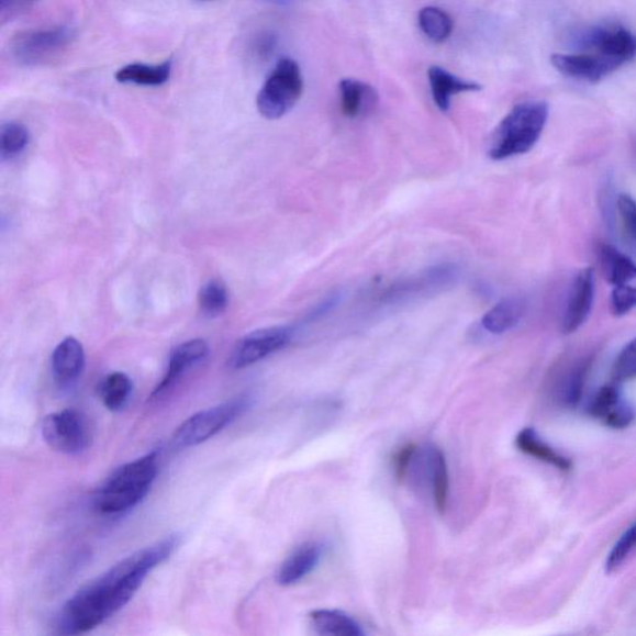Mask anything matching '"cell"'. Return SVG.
<instances>
[{
	"label": "cell",
	"instance_id": "1",
	"mask_svg": "<svg viewBox=\"0 0 636 636\" xmlns=\"http://www.w3.org/2000/svg\"><path fill=\"white\" fill-rule=\"evenodd\" d=\"M179 535L123 558L107 572L76 592L63 606L58 629L64 635L88 633L122 610L140 590L147 576L175 554Z\"/></svg>",
	"mask_w": 636,
	"mask_h": 636
},
{
	"label": "cell",
	"instance_id": "2",
	"mask_svg": "<svg viewBox=\"0 0 636 636\" xmlns=\"http://www.w3.org/2000/svg\"><path fill=\"white\" fill-rule=\"evenodd\" d=\"M158 473V454L122 465L102 483L94 495V507L103 515H121L147 496Z\"/></svg>",
	"mask_w": 636,
	"mask_h": 636
},
{
	"label": "cell",
	"instance_id": "3",
	"mask_svg": "<svg viewBox=\"0 0 636 636\" xmlns=\"http://www.w3.org/2000/svg\"><path fill=\"white\" fill-rule=\"evenodd\" d=\"M547 120L548 104L545 101L516 104L492 132L489 157L503 160L527 154L543 135Z\"/></svg>",
	"mask_w": 636,
	"mask_h": 636
},
{
	"label": "cell",
	"instance_id": "4",
	"mask_svg": "<svg viewBox=\"0 0 636 636\" xmlns=\"http://www.w3.org/2000/svg\"><path fill=\"white\" fill-rule=\"evenodd\" d=\"M303 79L299 64L282 58L263 85L256 98V108L267 120H279L287 115L300 101Z\"/></svg>",
	"mask_w": 636,
	"mask_h": 636
},
{
	"label": "cell",
	"instance_id": "5",
	"mask_svg": "<svg viewBox=\"0 0 636 636\" xmlns=\"http://www.w3.org/2000/svg\"><path fill=\"white\" fill-rule=\"evenodd\" d=\"M249 405L248 398L241 397L198 412L178 426L174 442L179 448H192V446L202 444L222 432L225 426L231 425L248 410Z\"/></svg>",
	"mask_w": 636,
	"mask_h": 636
},
{
	"label": "cell",
	"instance_id": "6",
	"mask_svg": "<svg viewBox=\"0 0 636 636\" xmlns=\"http://www.w3.org/2000/svg\"><path fill=\"white\" fill-rule=\"evenodd\" d=\"M74 40L69 27L27 31L13 37L11 53L24 66H40L58 59Z\"/></svg>",
	"mask_w": 636,
	"mask_h": 636
},
{
	"label": "cell",
	"instance_id": "7",
	"mask_svg": "<svg viewBox=\"0 0 636 636\" xmlns=\"http://www.w3.org/2000/svg\"><path fill=\"white\" fill-rule=\"evenodd\" d=\"M571 42L579 51L606 56L622 66L635 58L636 37L618 24H601L577 31Z\"/></svg>",
	"mask_w": 636,
	"mask_h": 636
},
{
	"label": "cell",
	"instance_id": "8",
	"mask_svg": "<svg viewBox=\"0 0 636 636\" xmlns=\"http://www.w3.org/2000/svg\"><path fill=\"white\" fill-rule=\"evenodd\" d=\"M42 435L52 449L66 455H80L89 449L91 443L87 416L76 410L46 415Z\"/></svg>",
	"mask_w": 636,
	"mask_h": 636
},
{
	"label": "cell",
	"instance_id": "9",
	"mask_svg": "<svg viewBox=\"0 0 636 636\" xmlns=\"http://www.w3.org/2000/svg\"><path fill=\"white\" fill-rule=\"evenodd\" d=\"M297 328L291 326H274L250 332L235 345L230 358L233 369H243L279 353L290 345Z\"/></svg>",
	"mask_w": 636,
	"mask_h": 636
},
{
	"label": "cell",
	"instance_id": "10",
	"mask_svg": "<svg viewBox=\"0 0 636 636\" xmlns=\"http://www.w3.org/2000/svg\"><path fill=\"white\" fill-rule=\"evenodd\" d=\"M460 278L458 265L445 263L435 265L411 278L395 282L386 291L384 301L402 302L425 295H433L453 287Z\"/></svg>",
	"mask_w": 636,
	"mask_h": 636
},
{
	"label": "cell",
	"instance_id": "11",
	"mask_svg": "<svg viewBox=\"0 0 636 636\" xmlns=\"http://www.w3.org/2000/svg\"><path fill=\"white\" fill-rule=\"evenodd\" d=\"M550 63L567 78L588 82L601 81L622 66L596 53L554 54Z\"/></svg>",
	"mask_w": 636,
	"mask_h": 636
},
{
	"label": "cell",
	"instance_id": "12",
	"mask_svg": "<svg viewBox=\"0 0 636 636\" xmlns=\"http://www.w3.org/2000/svg\"><path fill=\"white\" fill-rule=\"evenodd\" d=\"M594 271L591 268L579 271L569 290L564 311L562 330L565 334H572L587 321L594 302Z\"/></svg>",
	"mask_w": 636,
	"mask_h": 636
},
{
	"label": "cell",
	"instance_id": "13",
	"mask_svg": "<svg viewBox=\"0 0 636 636\" xmlns=\"http://www.w3.org/2000/svg\"><path fill=\"white\" fill-rule=\"evenodd\" d=\"M208 354L207 342L201 338L187 341L176 347L169 356L167 372L152 397H159L169 391L189 370L202 364Z\"/></svg>",
	"mask_w": 636,
	"mask_h": 636
},
{
	"label": "cell",
	"instance_id": "14",
	"mask_svg": "<svg viewBox=\"0 0 636 636\" xmlns=\"http://www.w3.org/2000/svg\"><path fill=\"white\" fill-rule=\"evenodd\" d=\"M590 413L613 429H624L635 420V411L615 386H605L593 398Z\"/></svg>",
	"mask_w": 636,
	"mask_h": 636
},
{
	"label": "cell",
	"instance_id": "15",
	"mask_svg": "<svg viewBox=\"0 0 636 636\" xmlns=\"http://www.w3.org/2000/svg\"><path fill=\"white\" fill-rule=\"evenodd\" d=\"M85 367V350L81 342L66 337L54 349L52 369L56 384L69 387L81 376Z\"/></svg>",
	"mask_w": 636,
	"mask_h": 636
},
{
	"label": "cell",
	"instance_id": "16",
	"mask_svg": "<svg viewBox=\"0 0 636 636\" xmlns=\"http://www.w3.org/2000/svg\"><path fill=\"white\" fill-rule=\"evenodd\" d=\"M322 554H324V548L317 543L299 546L281 565L277 576L278 583L288 587L302 581L315 571L321 562Z\"/></svg>",
	"mask_w": 636,
	"mask_h": 636
},
{
	"label": "cell",
	"instance_id": "17",
	"mask_svg": "<svg viewBox=\"0 0 636 636\" xmlns=\"http://www.w3.org/2000/svg\"><path fill=\"white\" fill-rule=\"evenodd\" d=\"M428 79L434 102L443 112L449 111L451 107V98H454L455 94L482 90L480 83L464 80L459 78V76L436 65L431 66L428 70Z\"/></svg>",
	"mask_w": 636,
	"mask_h": 636
},
{
	"label": "cell",
	"instance_id": "18",
	"mask_svg": "<svg viewBox=\"0 0 636 636\" xmlns=\"http://www.w3.org/2000/svg\"><path fill=\"white\" fill-rule=\"evenodd\" d=\"M341 109L349 119L367 116L378 102L376 89L357 79H344L339 82Z\"/></svg>",
	"mask_w": 636,
	"mask_h": 636
},
{
	"label": "cell",
	"instance_id": "19",
	"mask_svg": "<svg viewBox=\"0 0 636 636\" xmlns=\"http://www.w3.org/2000/svg\"><path fill=\"white\" fill-rule=\"evenodd\" d=\"M525 313L526 301L524 299H503L483 315L481 326L492 335L506 334L520 324Z\"/></svg>",
	"mask_w": 636,
	"mask_h": 636
},
{
	"label": "cell",
	"instance_id": "20",
	"mask_svg": "<svg viewBox=\"0 0 636 636\" xmlns=\"http://www.w3.org/2000/svg\"><path fill=\"white\" fill-rule=\"evenodd\" d=\"M312 628L322 636H364L360 625L344 612L319 610L310 614Z\"/></svg>",
	"mask_w": 636,
	"mask_h": 636
},
{
	"label": "cell",
	"instance_id": "21",
	"mask_svg": "<svg viewBox=\"0 0 636 636\" xmlns=\"http://www.w3.org/2000/svg\"><path fill=\"white\" fill-rule=\"evenodd\" d=\"M172 72V62L158 65L130 64L116 72V80L121 83H134L138 87H160L166 83Z\"/></svg>",
	"mask_w": 636,
	"mask_h": 636
},
{
	"label": "cell",
	"instance_id": "22",
	"mask_svg": "<svg viewBox=\"0 0 636 636\" xmlns=\"http://www.w3.org/2000/svg\"><path fill=\"white\" fill-rule=\"evenodd\" d=\"M600 259L605 278L613 287L636 282V264L612 245H602Z\"/></svg>",
	"mask_w": 636,
	"mask_h": 636
},
{
	"label": "cell",
	"instance_id": "23",
	"mask_svg": "<svg viewBox=\"0 0 636 636\" xmlns=\"http://www.w3.org/2000/svg\"><path fill=\"white\" fill-rule=\"evenodd\" d=\"M516 446L522 453L553 467L567 471L571 469V461L547 445L533 428H525L516 436Z\"/></svg>",
	"mask_w": 636,
	"mask_h": 636
},
{
	"label": "cell",
	"instance_id": "24",
	"mask_svg": "<svg viewBox=\"0 0 636 636\" xmlns=\"http://www.w3.org/2000/svg\"><path fill=\"white\" fill-rule=\"evenodd\" d=\"M131 378L122 372H113L103 378L99 387L100 398L111 412H119L125 406L132 393Z\"/></svg>",
	"mask_w": 636,
	"mask_h": 636
},
{
	"label": "cell",
	"instance_id": "25",
	"mask_svg": "<svg viewBox=\"0 0 636 636\" xmlns=\"http://www.w3.org/2000/svg\"><path fill=\"white\" fill-rule=\"evenodd\" d=\"M428 465L436 509L445 511L449 499V472L444 453L438 448H431Z\"/></svg>",
	"mask_w": 636,
	"mask_h": 636
},
{
	"label": "cell",
	"instance_id": "26",
	"mask_svg": "<svg viewBox=\"0 0 636 636\" xmlns=\"http://www.w3.org/2000/svg\"><path fill=\"white\" fill-rule=\"evenodd\" d=\"M422 32L435 43H443L453 33V21L448 13L436 7H425L417 16Z\"/></svg>",
	"mask_w": 636,
	"mask_h": 636
},
{
	"label": "cell",
	"instance_id": "27",
	"mask_svg": "<svg viewBox=\"0 0 636 636\" xmlns=\"http://www.w3.org/2000/svg\"><path fill=\"white\" fill-rule=\"evenodd\" d=\"M30 144V132L19 122H7L0 130V156L12 159Z\"/></svg>",
	"mask_w": 636,
	"mask_h": 636
},
{
	"label": "cell",
	"instance_id": "28",
	"mask_svg": "<svg viewBox=\"0 0 636 636\" xmlns=\"http://www.w3.org/2000/svg\"><path fill=\"white\" fill-rule=\"evenodd\" d=\"M199 306L209 317L222 315L230 303L225 284L220 280H212L204 284L199 291Z\"/></svg>",
	"mask_w": 636,
	"mask_h": 636
},
{
	"label": "cell",
	"instance_id": "29",
	"mask_svg": "<svg viewBox=\"0 0 636 636\" xmlns=\"http://www.w3.org/2000/svg\"><path fill=\"white\" fill-rule=\"evenodd\" d=\"M636 549V522L633 524L622 537L618 539L612 549L610 556H607L605 564V571L607 573H613L618 569L628 557Z\"/></svg>",
	"mask_w": 636,
	"mask_h": 636
},
{
	"label": "cell",
	"instance_id": "30",
	"mask_svg": "<svg viewBox=\"0 0 636 636\" xmlns=\"http://www.w3.org/2000/svg\"><path fill=\"white\" fill-rule=\"evenodd\" d=\"M613 375L618 382L636 379V338L629 342L616 358Z\"/></svg>",
	"mask_w": 636,
	"mask_h": 636
},
{
	"label": "cell",
	"instance_id": "31",
	"mask_svg": "<svg viewBox=\"0 0 636 636\" xmlns=\"http://www.w3.org/2000/svg\"><path fill=\"white\" fill-rule=\"evenodd\" d=\"M636 309V282L614 287L612 295V311L616 316L626 315Z\"/></svg>",
	"mask_w": 636,
	"mask_h": 636
},
{
	"label": "cell",
	"instance_id": "32",
	"mask_svg": "<svg viewBox=\"0 0 636 636\" xmlns=\"http://www.w3.org/2000/svg\"><path fill=\"white\" fill-rule=\"evenodd\" d=\"M588 364L583 360V362L574 366L571 372L568 373L564 383V400L566 403L574 404L579 401V397L582 394Z\"/></svg>",
	"mask_w": 636,
	"mask_h": 636
},
{
	"label": "cell",
	"instance_id": "33",
	"mask_svg": "<svg viewBox=\"0 0 636 636\" xmlns=\"http://www.w3.org/2000/svg\"><path fill=\"white\" fill-rule=\"evenodd\" d=\"M618 211L626 234L636 242V202L629 196H621Z\"/></svg>",
	"mask_w": 636,
	"mask_h": 636
},
{
	"label": "cell",
	"instance_id": "34",
	"mask_svg": "<svg viewBox=\"0 0 636 636\" xmlns=\"http://www.w3.org/2000/svg\"><path fill=\"white\" fill-rule=\"evenodd\" d=\"M416 445L406 444L393 457L394 475L398 481H403L415 457Z\"/></svg>",
	"mask_w": 636,
	"mask_h": 636
},
{
	"label": "cell",
	"instance_id": "35",
	"mask_svg": "<svg viewBox=\"0 0 636 636\" xmlns=\"http://www.w3.org/2000/svg\"><path fill=\"white\" fill-rule=\"evenodd\" d=\"M339 297L337 293L334 295H330L324 301L320 302L319 305L313 309L309 315L306 316L308 322L316 321L321 317H324L326 313H328L332 309H334L338 303Z\"/></svg>",
	"mask_w": 636,
	"mask_h": 636
},
{
	"label": "cell",
	"instance_id": "36",
	"mask_svg": "<svg viewBox=\"0 0 636 636\" xmlns=\"http://www.w3.org/2000/svg\"><path fill=\"white\" fill-rule=\"evenodd\" d=\"M202 2H207V0H202Z\"/></svg>",
	"mask_w": 636,
	"mask_h": 636
}]
</instances>
